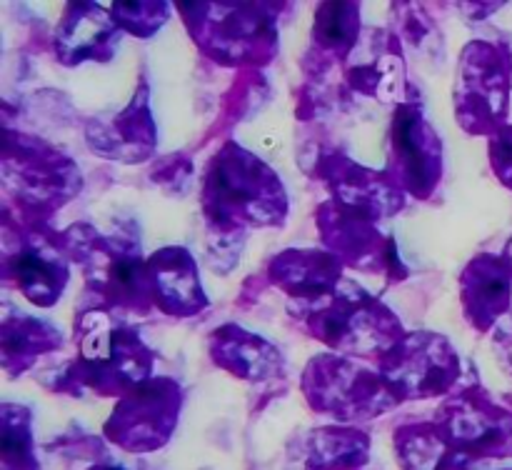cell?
Segmentation results:
<instances>
[{
	"label": "cell",
	"instance_id": "1",
	"mask_svg": "<svg viewBox=\"0 0 512 470\" xmlns=\"http://www.w3.org/2000/svg\"><path fill=\"white\" fill-rule=\"evenodd\" d=\"M115 273H118L123 280L130 278V265H128V263H120L118 268H115Z\"/></svg>",
	"mask_w": 512,
	"mask_h": 470
}]
</instances>
